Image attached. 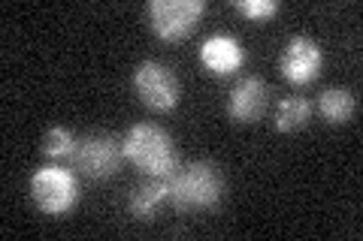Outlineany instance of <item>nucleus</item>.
Returning <instances> with one entry per match:
<instances>
[{
  "mask_svg": "<svg viewBox=\"0 0 363 241\" xmlns=\"http://www.w3.org/2000/svg\"><path fill=\"white\" fill-rule=\"evenodd\" d=\"M321 66H324L321 45H318L312 37H303V33H297V37L288 40L285 52H281V61H279V70L291 85L315 82L318 73H321Z\"/></svg>",
  "mask_w": 363,
  "mask_h": 241,
  "instance_id": "nucleus-7",
  "label": "nucleus"
},
{
  "mask_svg": "<svg viewBox=\"0 0 363 241\" xmlns=\"http://www.w3.org/2000/svg\"><path fill=\"white\" fill-rule=\"evenodd\" d=\"M30 199L37 202V208L43 214H52V217L70 214L79 202V181L61 163L40 166L30 178Z\"/></svg>",
  "mask_w": 363,
  "mask_h": 241,
  "instance_id": "nucleus-3",
  "label": "nucleus"
},
{
  "mask_svg": "<svg viewBox=\"0 0 363 241\" xmlns=\"http://www.w3.org/2000/svg\"><path fill=\"white\" fill-rule=\"evenodd\" d=\"M245 52L236 37L230 33H212L200 45V64L206 66L212 76H233L242 66Z\"/></svg>",
  "mask_w": 363,
  "mask_h": 241,
  "instance_id": "nucleus-9",
  "label": "nucleus"
},
{
  "mask_svg": "<svg viewBox=\"0 0 363 241\" xmlns=\"http://www.w3.org/2000/svg\"><path fill=\"white\" fill-rule=\"evenodd\" d=\"M121 157H124V151H121V142L116 136L94 133L79 142L76 154H73V166L88 178H109L118 172Z\"/></svg>",
  "mask_w": 363,
  "mask_h": 241,
  "instance_id": "nucleus-6",
  "label": "nucleus"
},
{
  "mask_svg": "<svg viewBox=\"0 0 363 241\" xmlns=\"http://www.w3.org/2000/svg\"><path fill=\"white\" fill-rule=\"evenodd\" d=\"M79 139L67 127H52L43 136V154L49 160H73Z\"/></svg>",
  "mask_w": 363,
  "mask_h": 241,
  "instance_id": "nucleus-13",
  "label": "nucleus"
},
{
  "mask_svg": "<svg viewBox=\"0 0 363 241\" xmlns=\"http://www.w3.org/2000/svg\"><path fill=\"white\" fill-rule=\"evenodd\" d=\"M206 13L203 0H152L149 4V25L161 40L176 42L197 28Z\"/></svg>",
  "mask_w": 363,
  "mask_h": 241,
  "instance_id": "nucleus-4",
  "label": "nucleus"
},
{
  "mask_svg": "<svg viewBox=\"0 0 363 241\" xmlns=\"http://www.w3.org/2000/svg\"><path fill=\"white\" fill-rule=\"evenodd\" d=\"M267 100H269V90L264 85V78L245 76L230 90V100H227V114H230L236 124H252V121H257L260 114H264Z\"/></svg>",
  "mask_w": 363,
  "mask_h": 241,
  "instance_id": "nucleus-8",
  "label": "nucleus"
},
{
  "mask_svg": "<svg viewBox=\"0 0 363 241\" xmlns=\"http://www.w3.org/2000/svg\"><path fill=\"white\" fill-rule=\"evenodd\" d=\"M224 178L215 163L194 160V163L179 166L169 175V205L176 211H206L221 202Z\"/></svg>",
  "mask_w": 363,
  "mask_h": 241,
  "instance_id": "nucleus-1",
  "label": "nucleus"
},
{
  "mask_svg": "<svg viewBox=\"0 0 363 241\" xmlns=\"http://www.w3.org/2000/svg\"><path fill=\"white\" fill-rule=\"evenodd\" d=\"M133 88H136V97L155 112L176 109L179 94H182L176 73L161 61H143L140 66H136L133 70Z\"/></svg>",
  "mask_w": 363,
  "mask_h": 241,
  "instance_id": "nucleus-5",
  "label": "nucleus"
},
{
  "mask_svg": "<svg viewBox=\"0 0 363 241\" xmlns=\"http://www.w3.org/2000/svg\"><path fill=\"white\" fill-rule=\"evenodd\" d=\"M236 13L252 18V21H267L279 13V4L276 0H240V4H236Z\"/></svg>",
  "mask_w": 363,
  "mask_h": 241,
  "instance_id": "nucleus-14",
  "label": "nucleus"
},
{
  "mask_svg": "<svg viewBox=\"0 0 363 241\" xmlns=\"http://www.w3.org/2000/svg\"><path fill=\"white\" fill-rule=\"evenodd\" d=\"M121 151L143 175L169 178L179 169L173 139L157 124H136V127H130L121 139Z\"/></svg>",
  "mask_w": 363,
  "mask_h": 241,
  "instance_id": "nucleus-2",
  "label": "nucleus"
},
{
  "mask_svg": "<svg viewBox=\"0 0 363 241\" xmlns=\"http://www.w3.org/2000/svg\"><path fill=\"white\" fill-rule=\"evenodd\" d=\"M312 118V102L306 97L291 94L279 102V112H276V130L281 133H294V130H303Z\"/></svg>",
  "mask_w": 363,
  "mask_h": 241,
  "instance_id": "nucleus-12",
  "label": "nucleus"
},
{
  "mask_svg": "<svg viewBox=\"0 0 363 241\" xmlns=\"http://www.w3.org/2000/svg\"><path fill=\"white\" fill-rule=\"evenodd\" d=\"M169 199V178H152L145 175V181L128 196V211L140 221H152L155 211Z\"/></svg>",
  "mask_w": 363,
  "mask_h": 241,
  "instance_id": "nucleus-10",
  "label": "nucleus"
},
{
  "mask_svg": "<svg viewBox=\"0 0 363 241\" xmlns=\"http://www.w3.org/2000/svg\"><path fill=\"white\" fill-rule=\"evenodd\" d=\"M318 112H321V118L327 124H336L339 127V124L351 121V114L357 112V97L348 88H327L318 97Z\"/></svg>",
  "mask_w": 363,
  "mask_h": 241,
  "instance_id": "nucleus-11",
  "label": "nucleus"
}]
</instances>
